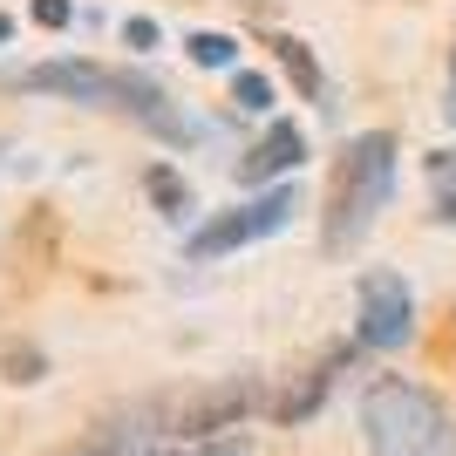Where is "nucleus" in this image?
I'll return each instance as SVG.
<instances>
[{
  "label": "nucleus",
  "instance_id": "obj_5",
  "mask_svg": "<svg viewBox=\"0 0 456 456\" xmlns=\"http://www.w3.org/2000/svg\"><path fill=\"white\" fill-rule=\"evenodd\" d=\"M409 341H416V286L388 266L362 273V286H354V347L362 354H395Z\"/></svg>",
  "mask_w": 456,
  "mask_h": 456
},
{
  "label": "nucleus",
  "instance_id": "obj_1",
  "mask_svg": "<svg viewBox=\"0 0 456 456\" xmlns=\"http://www.w3.org/2000/svg\"><path fill=\"white\" fill-rule=\"evenodd\" d=\"M395 177H402V143L388 130H362L341 143V164H334V184H327V211H321L327 259H347V252L368 246V232L381 225V211L395 198Z\"/></svg>",
  "mask_w": 456,
  "mask_h": 456
},
{
  "label": "nucleus",
  "instance_id": "obj_12",
  "mask_svg": "<svg viewBox=\"0 0 456 456\" xmlns=\"http://www.w3.org/2000/svg\"><path fill=\"white\" fill-rule=\"evenodd\" d=\"M232 110L239 116H273V82L259 69H232Z\"/></svg>",
  "mask_w": 456,
  "mask_h": 456
},
{
  "label": "nucleus",
  "instance_id": "obj_7",
  "mask_svg": "<svg viewBox=\"0 0 456 456\" xmlns=\"http://www.w3.org/2000/svg\"><path fill=\"white\" fill-rule=\"evenodd\" d=\"M354 354H362V347H327L321 362L300 375V388H286V395L273 402V422H286V429H293V422H314V416H321V402L334 395V381H341V368L354 362Z\"/></svg>",
  "mask_w": 456,
  "mask_h": 456
},
{
  "label": "nucleus",
  "instance_id": "obj_2",
  "mask_svg": "<svg viewBox=\"0 0 456 456\" xmlns=\"http://www.w3.org/2000/svg\"><path fill=\"white\" fill-rule=\"evenodd\" d=\"M362 443L368 456H456V409L409 375H375L362 388Z\"/></svg>",
  "mask_w": 456,
  "mask_h": 456
},
{
  "label": "nucleus",
  "instance_id": "obj_17",
  "mask_svg": "<svg viewBox=\"0 0 456 456\" xmlns=\"http://www.w3.org/2000/svg\"><path fill=\"white\" fill-rule=\"evenodd\" d=\"M76 456H116V443H102V436H95L89 450H76Z\"/></svg>",
  "mask_w": 456,
  "mask_h": 456
},
{
  "label": "nucleus",
  "instance_id": "obj_15",
  "mask_svg": "<svg viewBox=\"0 0 456 456\" xmlns=\"http://www.w3.org/2000/svg\"><path fill=\"white\" fill-rule=\"evenodd\" d=\"M123 48H157V20H151V14L123 20Z\"/></svg>",
  "mask_w": 456,
  "mask_h": 456
},
{
  "label": "nucleus",
  "instance_id": "obj_11",
  "mask_svg": "<svg viewBox=\"0 0 456 456\" xmlns=\"http://www.w3.org/2000/svg\"><path fill=\"white\" fill-rule=\"evenodd\" d=\"M184 55L198 69H239V41L218 35V28H198V35H184Z\"/></svg>",
  "mask_w": 456,
  "mask_h": 456
},
{
  "label": "nucleus",
  "instance_id": "obj_3",
  "mask_svg": "<svg viewBox=\"0 0 456 456\" xmlns=\"http://www.w3.org/2000/svg\"><path fill=\"white\" fill-rule=\"evenodd\" d=\"M300 218V184H266L252 191V198H239L232 211H211L205 225L184 239V259H225V252H246V246H266V239H280L286 225Z\"/></svg>",
  "mask_w": 456,
  "mask_h": 456
},
{
  "label": "nucleus",
  "instance_id": "obj_18",
  "mask_svg": "<svg viewBox=\"0 0 456 456\" xmlns=\"http://www.w3.org/2000/svg\"><path fill=\"white\" fill-rule=\"evenodd\" d=\"M0 157H7V143H0Z\"/></svg>",
  "mask_w": 456,
  "mask_h": 456
},
{
  "label": "nucleus",
  "instance_id": "obj_8",
  "mask_svg": "<svg viewBox=\"0 0 456 456\" xmlns=\"http://www.w3.org/2000/svg\"><path fill=\"white\" fill-rule=\"evenodd\" d=\"M273 55H280V69H286V76L300 82V95L314 102V110H334V102H327V69L314 61V48H306L300 35H273Z\"/></svg>",
  "mask_w": 456,
  "mask_h": 456
},
{
  "label": "nucleus",
  "instance_id": "obj_10",
  "mask_svg": "<svg viewBox=\"0 0 456 456\" xmlns=\"http://www.w3.org/2000/svg\"><path fill=\"white\" fill-rule=\"evenodd\" d=\"M429 211H436V225H456V151H429Z\"/></svg>",
  "mask_w": 456,
  "mask_h": 456
},
{
  "label": "nucleus",
  "instance_id": "obj_16",
  "mask_svg": "<svg viewBox=\"0 0 456 456\" xmlns=\"http://www.w3.org/2000/svg\"><path fill=\"white\" fill-rule=\"evenodd\" d=\"M443 116L456 123V48H450V89H443Z\"/></svg>",
  "mask_w": 456,
  "mask_h": 456
},
{
  "label": "nucleus",
  "instance_id": "obj_9",
  "mask_svg": "<svg viewBox=\"0 0 456 456\" xmlns=\"http://www.w3.org/2000/svg\"><path fill=\"white\" fill-rule=\"evenodd\" d=\"M143 191L157 198V211H164V218H191V211H198L191 184H184V177L171 171V164H151V171H143Z\"/></svg>",
  "mask_w": 456,
  "mask_h": 456
},
{
  "label": "nucleus",
  "instance_id": "obj_14",
  "mask_svg": "<svg viewBox=\"0 0 456 456\" xmlns=\"http://www.w3.org/2000/svg\"><path fill=\"white\" fill-rule=\"evenodd\" d=\"M35 20L48 28V35H61V28L76 20V7H69V0H35Z\"/></svg>",
  "mask_w": 456,
  "mask_h": 456
},
{
  "label": "nucleus",
  "instance_id": "obj_13",
  "mask_svg": "<svg viewBox=\"0 0 456 456\" xmlns=\"http://www.w3.org/2000/svg\"><path fill=\"white\" fill-rule=\"evenodd\" d=\"M184 456H252V443H246V429H225V436L184 443Z\"/></svg>",
  "mask_w": 456,
  "mask_h": 456
},
{
  "label": "nucleus",
  "instance_id": "obj_4",
  "mask_svg": "<svg viewBox=\"0 0 456 456\" xmlns=\"http://www.w3.org/2000/svg\"><path fill=\"white\" fill-rule=\"evenodd\" d=\"M7 89L55 95V102H82V110H116V116H123L130 69H110V61H89V55H55V61H35V69H14Z\"/></svg>",
  "mask_w": 456,
  "mask_h": 456
},
{
  "label": "nucleus",
  "instance_id": "obj_6",
  "mask_svg": "<svg viewBox=\"0 0 456 456\" xmlns=\"http://www.w3.org/2000/svg\"><path fill=\"white\" fill-rule=\"evenodd\" d=\"M306 130L293 123V116H266V130L252 136L246 151H239V164H232V177L246 191H266V184H293V171L306 164Z\"/></svg>",
  "mask_w": 456,
  "mask_h": 456
}]
</instances>
